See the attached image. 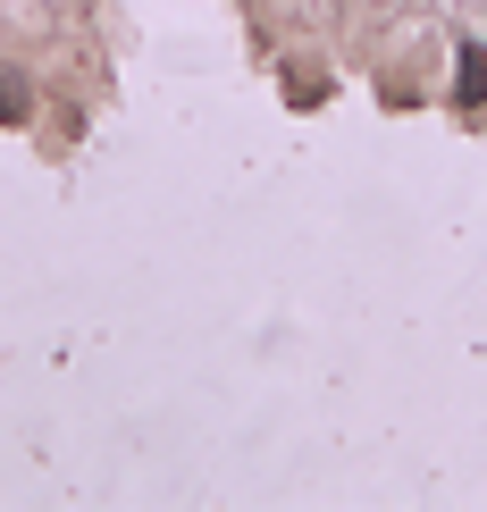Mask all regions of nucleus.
<instances>
[{
  "mask_svg": "<svg viewBox=\"0 0 487 512\" xmlns=\"http://www.w3.org/2000/svg\"><path fill=\"white\" fill-rule=\"evenodd\" d=\"M479 93H487V51L462 42V101H479Z\"/></svg>",
  "mask_w": 487,
  "mask_h": 512,
  "instance_id": "f257e3e1",
  "label": "nucleus"
}]
</instances>
